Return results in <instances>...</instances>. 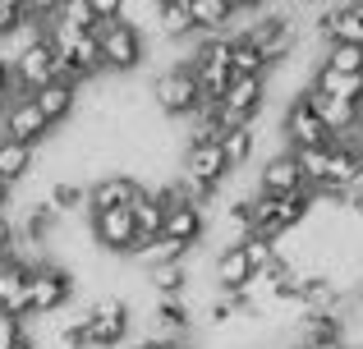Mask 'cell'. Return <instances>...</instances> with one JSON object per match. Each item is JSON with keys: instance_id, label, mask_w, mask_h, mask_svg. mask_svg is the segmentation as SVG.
Segmentation results:
<instances>
[{"instance_id": "cell-25", "label": "cell", "mask_w": 363, "mask_h": 349, "mask_svg": "<svg viewBox=\"0 0 363 349\" xmlns=\"http://www.w3.org/2000/svg\"><path fill=\"white\" fill-rule=\"evenodd\" d=\"M46 207H51L55 216H79V212H88V184L55 179V184L46 188Z\"/></svg>"}, {"instance_id": "cell-36", "label": "cell", "mask_w": 363, "mask_h": 349, "mask_svg": "<svg viewBox=\"0 0 363 349\" xmlns=\"http://www.w3.org/2000/svg\"><path fill=\"white\" fill-rule=\"evenodd\" d=\"M5 207H9V188L0 184V216H5Z\"/></svg>"}, {"instance_id": "cell-8", "label": "cell", "mask_w": 363, "mask_h": 349, "mask_svg": "<svg viewBox=\"0 0 363 349\" xmlns=\"http://www.w3.org/2000/svg\"><path fill=\"white\" fill-rule=\"evenodd\" d=\"M244 37L262 51V60L272 64H285L294 51H299V33H294V23H290V14H262L257 23H248L244 28Z\"/></svg>"}, {"instance_id": "cell-14", "label": "cell", "mask_w": 363, "mask_h": 349, "mask_svg": "<svg viewBox=\"0 0 363 349\" xmlns=\"http://www.w3.org/2000/svg\"><path fill=\"white\" fill-rule=\"evenodd\" d=\"M143 193L138 175L116 171V175H101L97 184H88V216L92 212H120V207H133V198Z\"/></svg>"}, {"instance_id": "cell-31", "label": "cell", "mask_w": 363, "mask_h": 349, "mask_svg": "<svg viewBox=\"0 0 363 349\" xmlns=\"http://www.w3.org/2000/svg\"><path fill=\"white\" fill-rule=\"evenodd\" d=\"M23 23V5H18V0H0V33H14V28Z\"/></svg>"}, {"instance_id": "cell-38", "label": "cell", "mask_w": 363, "mask_h": 349, "mask_svg": "<svg viewBox=\"0 0 363 349\" xmlns=\"http://www.w3.org/2000/svg\"><path fill=\"white\" fill-rule=\"evenodd\" d=\"M170 349H194V345H170Z\"/></svg>"}, {"instance_id": "cell-34", "label": "cell", "mask_w": 363, "mask_h": 349, "mask_svg": "<svg viewBox=\"0 0 363 349\" xmlns=\"http://www.w3.org/2000/svg\"><path fill=\"white\" fill-rule=\"evenodd\" d=\"M9 88H14V74H9V64L0 60V115H5V106H9Z\"/></svg>"}, {"instance_id": "cell-19", "label": "cell", "mask_w": 363, "mask_h": 349, "mask_svg": "<svg viewBox=\"0 0 363 349\" xmlns=\"http://www.w3.org/2000/svg\"><path fill=\"white\" fill-rule=\"evenodd\" d=\"M33 106L42 110V120L51 129H60L65 120L79 110V88H69V83H46V88L33 92Z\"/></svg>"}, {"instance_id": "cell-9", "label": "cell", "mask_w": 363, "mask_h": 349, "mask_svg": "<svg viewBox=\"0 0 363 349\" xmlns=\"http://www.w3.org/2000/svg\"><path fill=\"white\" fill-rule=\"evenodd\" d=\"M152 193L166 202V225H161V234H166V239H175V244H184V248H198V244H203V234H207V216H203V207L179 202V198L170 193V184L152 188Z\"/></svg>"}, {"instance_id": "cell-5", "label": "cell", "mask_w": 363, "mask_h": 349, "mask_svg": "<svg viewBox=\"0 0 363 349\" xmlns=\"http://www.w3.org/2000/svg\"><path fill=\"white\" fill-rule=\"evenodd\" d=\"M79 280H74V267L65 262H37L33 276H28V299H33V317H55L65 304L74 299Z\"/></svg>"}, {"instance_id": "cell-7", "label": "cell", "mask_w": 363, "mask_h": 349, "mask_svg": "<svg viewBox=\"0 0 363 349\" xmlns=\"http://www.w3.org/2000/svg\"><path fill=\"white\" fill-rule=\"evenodd\" d=\"M281 138H285V147L290 152H308V147H336V138L327 134V125H322L318 115H313V106L303 97H290L285 101V110H281Z\"/></svg>"}, {"instance_id": "cell-39", "label": "cell", "mask_w": 363, "mask_h": 349, "mask_svg": "<svg viewBox=\"0 0 363 349\" xmlns=\"http://www.w3.org/2000/svg\"><path fill=\"white\" fill-rule=\"evenodd\" d=\"M0 42H5V33H0Z\"/></svg>"}, {"instance_id": "cell-35", "label": "cell", "mask_w": 363, "mask_h": 349, "mask_svg": "<svg viewBox=\"0 0 363 349\" xmlns=\"http://www.w3.org/2000/svg\"><path fill=\"white\" fill-rule=\"evenodd\" d=\"M294 349H350L345 341H313V345H294Z\"/></svg>"}, {"instance_id": "cell-18", "label": "cell", "mask_w": 363, "mask_h": 349, "mask_svg": "<svg viewBox=\"0 0 363 349\" xmlns=\"http://www.w3.org/2000/svg\"><path fill=\"white\" fill-rule=\"evenodd\" d=\"M212 280H216V294H240L248 280H253L248 253L244 248H221L212 258Z\"/></svg>"}, {"instance_id": "cell-27", "label": "cell", "mask_w": 363, "mask_h": 349, "mask_svg": "<svg viewBox=\"0 0 363 349\" xmlns=\"http://www.w3.org/2000/svg\"><path fill=\"white\" fill-rule=\"evenodd\" d=\"M189 253L194 248H184V244H175V239H152V244H143L138 248V258H143V267H166V262H189Z\"/></svg>"}, {"instance_id": "cell-20", "label": "cell", "mask_w": 363, "mask_h": 349, "mask_svg": "<svg viewBox=\"0 0 363 349\" xmlns=\"http://www.w3.org/2000/svg\"><path fill=\"white\" fill-rule=\"evenodd\" d=\"M33 171H37V147H23V143L0 138V184L14 188V184H23Z\"/></svg>"}, {"instance_id": "cell-6", "label": "cell", "mask_w": 363, "mask_h": 349, "mask_svg": "<svg viewBox=\"0 0 363 349\" xmlns=\"http://www.w3.org/2000/svg\"><path fill=\"white\" fill-rule=\"evenodd\" d=\"M88 234H92V248H97L101 258H138V248H143L129 207H120V212H92Z\"/></svg>"}, {"instance_id": "cell-10", "label": "cell", "mask_w": 363, "mask_h": 349, "mask_svg": "<svg viewBox=\"0 0 363 349\" xmlns=\"http://www.w3.org/2000/svg\"><path fill=\"white\" fill-rule=\"evenodd\" d=\"M55 129L42 120V110L33 106V97L28 101H9L5 115H0V138H9V143H23V147H37L46 143Z\"/></svg>"}, {"instance_id": "cell-23", "label": "cell", "mask_w": 363, "mask_h": 349, "mask_svg": "<svg viewBox=\"0 0 363 349\" xmlns=\"http://www.w3.org/2000/svg\"><path fill=\"white\" fill-rule=\"evenodd\" d=\"M189 262H166V267H147V285L157 290V299H184L189 294Z\"/></svg>"}, {"instance_id": "cell-21", "label": "cell", "mask_w": 363, "mask_h": 349, "mask_svg": "<svg viewBox=\"0 0 363 349\" xmlns=\"http://www.w3.org/2000/svg\"><path fill=\"white\" fill-rule=\"evenodd\" d=\"M133 225H138V239L143 244H152V239H161V225H166V202H161L152 188H143L138 198H133Z\"/></svg>"}, {"instance_id": "cell-28", "label": "cell", "mask_w": 363, "mask_h": 349, "mask_svg": "<svg viewBox=\"0 0 363 349\" xmlns=\"http://www.w3.org/2000/svg\"><path fill=\"white\" fill-rule=\"evenodd\" d=\"M322 42H327V46H359V51H363V23H359L354 14H350V5L340 9L336 23L322 33Z\"/></svg>"}, {"instance_id": "cell-15", "label": "cell", "mask_w": 363, "mask_h": 349, "mask_svg": "<svg viewBox=\"0 0 363 349\" xmlns=\"http://www.w3.org/2000/svg\"><path fill=\"white\" fill-rule=\"evenodd\" d=\"M189 331H194L189 299H157V308H152V336L166 345H189Z\"/></svg>"}, {"instance_id": "cell-12", "label": "cell", "mask_w": 363, "mask_h": 349, "mask_svg": "<svg viewBox=\"0 0 363 349\" xmlns=\"http://www.w3.org/2000/svg\"><path fill=\"white\" fill-rule=\"evenodd\" d=\"M257 193L262 198H290V193H308L303 188V175H299V161L294 152H272L257 171Z\"/></svg>"}, {"instance_id": "cell-22", "label": "cell", "mask_w": 363, "mask_h": 349, "mask_svg": "<svg viewBox=\"0 0 363 349\" xmlns=\"http://www.w3.org/2000/svg\"><path fill=\"white\" fill-rule=\"evenodd\" d=\"M267 74L272 64L262 60V51L244 33H230V79H267Z\"/></svg>"}, {"instance_id": "cell-30", "label": "cell", "mask_w": 363, "mask_h": 349, "mask_svg": "<svg viewBox=\"0 0 363 349\" xmlns=\"http://www.w3.org/2000/svg\"><path fill=\"white\" fill-rule=\"evenodd\" d=\"M244 253H248V267H253V276H262V271H272L276 262H281V253H276L272 239H248Z\"/></svg>"}, {"instance_id": "cell-32", "label": "cell", "mask_w": 363, "mask_h": 349, "mask_svg": "<svg viewBox=\"0 0 363 349\" xmlns=\"http://www.w3.org/2000/svg\"><path fill=\"white\" fill-rule=\"evenodd\" d=\"M23 322H14V317H5V313H0V349H14L18 341H23Z\"/></svg>"}, {"instance_id": "cell-16", "label": "cell", "mask_w": 363, "mask_h": 349, "mask_svg": "<svg viewBox=\"0 0 363 349\" xmlns=\"http://www.w3.org/2000/svg\"><path fill=\"white\" fill-rule=\"evenodd\" d=\"M9 74H14L28 92L46 88V83H55V51L46 42H33L23 55H14V60H9Z\"/></svg>"}, {"instance_id": "cell-1", "label": "cell", "mask_w": 363, "mask_h": 349, "mask_svg": "<svg viewBox=\"0 0 363 349\" xmlns=\"http://www.w3.org/2000/svg\"><path fill=\"white\" fill-rule=\"evenodd\" d=\"M248 216H253V239H272L276 244V239H285V234H294L313 216V193H290V198L253 193Z\"/></svg>"}, {"instance_id": "cell-11", "label": "cell", "mask_w": 363, "mask_h": 349, "mask_svg": "<svg viewBox=\"0 0 363 349\" xmlns=\"http://www.w3.org/2000/svg\"><path fill=\"white\" fill-rule=\"evenodd\" d=\"M184 179H194V184H207V188H216L221 193V184L230 179L235 171L225 166V152H221V143H189V152H184V171H179Z\"/></svg>"}, {"instance_id": "cell-4", "label": "cell", "mask_w": 363, "mask_h": 349, "mask_svg": "<svg viewBox=\"0 0 363 349\" xmlns=\"http://www.w3.org/2000/svg\"><path fill=\"white\" fill-rule=\"evenodd\" d=\"M92 37H97V46H101V69L106 74H133L147 60V37H143L138 28H129L124 18L101 23Z\"/></svg>"}, {"instance_id": "cell-3", "label": "cell", "mask_w": 363, "mask_h": 349, "mask_svg": "<svg viewBox=\"0 0 363 349\" xmlns=\"http://www.w3.org/2000/svg\"><path fill=\"white\" fill-rule=\"evenodd\" d=\"M83 331H88V349H120L129 341V326H133V313L120 294H101L83 308Z\"/></svg>"}, {"instance_id": "cell-24", "label": "cell", "mask_w": 363, "mask_h": 349, "mask_svg": "<svg viewBox=\"0 0 363 349\" xmlns=\"http://www.w3.org/2000/svg\"><path fill=\"white\" fill-rule=\"evenodd\" d=\"M157 33L166 37V42H179V37H198V28H194V14H189V0H161Z\"/></svg>"}, {"instance_id": "cell-26", "label": "cell", "mask_w": 363, "mask_h": 349, "mask_svg": "<svg viewBox=\"0 0 363 349\" xmlns=\"http://www.w3.org/2000/svg\"><path fill=\"white\" fill-rule=\"evenodd\" d=\"M221 152H225V166L230 171H240V166H248L257 156V129H225L221 134Z\"/></svg>"}, {"instance_id": "cell-37", "label": "cell", "mask_w": 363, "mask_h": 349, "mask_svg": "<svg viewBox=\"0 0 363 349\" xmlns=\"http://www.w3.org/2000/svg\"><path fill=\"white\" fill-rule=\"evenodd\" d=\"M14 349H37V341H33V336H23V341H18Z\"/></svg>"}, {"instance_id": "cell-17", "label": "cell", "mask_w": 363, "mask_h": 349, "mask_svg": "<svg viewBox=\"0 0 363 349\" xmlns=\"http://www.w3.org/2000/svg\"><path fill=\"white\" fill-rule=\"evenodd\" d=\"M303 101H308L313 115L327 125V134H331V138H345V134H354V129L363 125V106H354V101L318 97V92H303Z\"/></svg>"}, {"instance_id": "cell-29", "label": "cell", "mask_w": 363, "mask_h": 349, "mask_svg": "<svg viewBox=\"0 0 363 349\" xmlns=\"http://www.w3.org/2000/svg\"><path fill=\"white\" fill-rule=\"evenodd\" d=\"M60 18L65 23H74L79 28V33H97V5H92V0H65L60 5Z\"/></svg>"}, {"instance_id": "cell-13", "label": "cell", "mask_w": 363, "mask_h": 349, "mask_svg": "<svg viewBox=\"0 0 363 349\" xmlns=\"http://www.w3.org/2000/svg\"><path fill=\"white\" fill-rule=\"evenodd\" d=\"M267 101H272V88H267V79H230V88H225V97H221V106L230 110L240 125L253 129L257 115L267 110Z\"/></svg>"}, {"instance_id": "cell-33", "label": "cell", "mask_w": 363, "mask_h": 349, "mask_svg": "<svg viewBox=\"0 0 363 349\" xmlns=\"http://www.w3.org/2000/svg\"><path fill=\"white\" fill-rule=\"evenodd\" d=\"M14 253V221H9V212L0 216V262Z\"/></svg>"}, {"instance_id": "cell-2", "label": "cell", "mask_w": 363, "mask_h": 349, "mask_svg": "<svg viewBox=\"0 0 363 349\" xmlns=\"http://www.w3.org/2000/svg\"><path fill=\"white\" fill-rule=\"evenodd\" d=\"M152 106L170 120H194L198 106H203V88H198L194 69L189 64H170L152 79Z\"/></svg>"}]
</instances>
